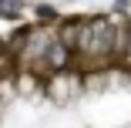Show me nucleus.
<instances>
[{
  "label": "nucleus",
  "mask_w": 131,
  "mask_h": 128,
  "mask_svg": "<svg viewBox=\"0 0 131 128\" xmlns=\"http://www.w3.org/2000/svg\"><path fill=\"white\" fill-rule=\"evenodd\" d=\"M67 54H71V51L61 44V41H50L47 47H44V54H40V61L47 64V67H64L67 64Z\"/></svg>",
  "instance_id": "obj_1"
}]
</instances>
